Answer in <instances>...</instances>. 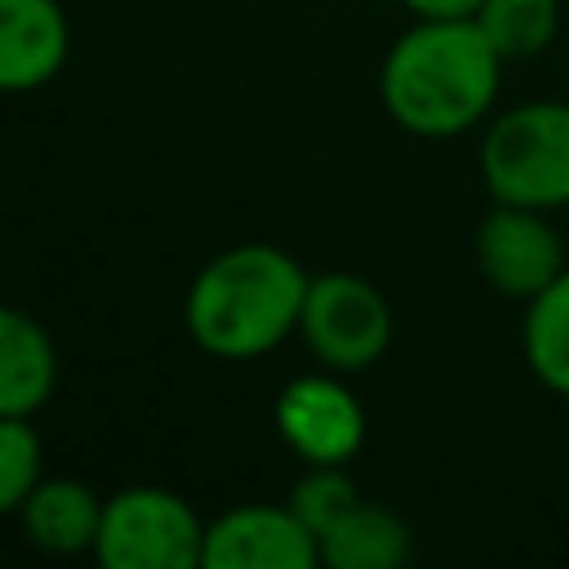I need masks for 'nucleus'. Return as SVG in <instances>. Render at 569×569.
Here are the masks:
<instances>
[{"label":"nucleus","instance_id":"obj_1","mask_svg":"<svg viewBox=\"0 0 569 569\" xmlns=\"http://www.w3.org/2000/svg\"><path fill=\"white\" fill-rule=\"evenodd\" d=\"M502 89V58L476 18H413L382 58L378 98L413 138H458L476 129Z\"/></svg>","mask_w":569,"mask_h":569},{"label":"nucleus","instance_id":"obj_2","mask_svg":"<svg viewBox=\"0 0 569 569\" xmlns=\"http://www.w3.org/2000/svg\"><path fill=\"white\" fill-rule=\"evenodd\" d=\"M307 284L311 276L280 244H231L191 276L182 298L187 333L213 360H262L289 333H298Z\"/></svg>","mask_w":569,"mask_h":569},{"label":"nucleus","instance_id":"obj_3","mask_svg":"<svg viewBox=\"0 0 569 569\" xmlns=\"http://www.w3.org/2000/svg\"><path fill=\"white\" fill-rule=\"evenodd\" d=\"M480 178L489 200L525 209L569 204V102L538 98L507 107L489 120L480 138Z\"/></svg>","mask_w":569,"mask_h":569},{"label":"nucleus","instance_id":"obj_4","mask_svg":"<svg viewBox=\"0 0 569 569\" xmlns=\"http://www.w3.org/2000/svg\"><path fill=\"white\" fill-rule=\"evenodd\" d=\"M102 569H200L204 520L164 485H124L102 502L93 542Z\"/></svg>","mask_w":569,"mask_h":569},{"label":"nucleus","instance_id":"obj_5","mask_svg":"<svg viewBox=\"0 0 569 569\" xmlns=\"http://www.w3.org/2000/svg\"><path fill=\"white\" fill-rule=\"evenodd\" d=\"M391 302L378 284L356 271H320L307 284L298 333L320 369L360 373L373 369L391 347Z\"/></svg>","mask_w":569,"mask_h":569},{"label":"nucleus","instance_id":"obj_6","mask_svg":"<svg viewBox=\"0 0 569 569\" xmlns=\"http://www.w3.org/2000/svg\"><path fill=\"white\" fill-rule=\"evenodd\" d=\"M271 418H276L284 449L293 458H302L307 467L351 462L369 431L360 396L333 369L289 378L271 405Z\"/></svg>","mask_w":569,"mask_h":569},{"label":"nucleus","instance_id":"obj_7","mask_svg":"<svg viewBox=\"0 0 569 569\" xmlns=\"http://www.w3.org/2000/svg\"><path fill=\"white\" fill-rule=\"evenodd\" d=\"M476 267L493 293L529 302L565 271V240L542 209L493 200L476 227Z\"/></svg>","mask_w":569,"mask_h":569},{"label":"nucleus","instance_id":"obj_8","mask_svg":"<svg viewBox=\"0 0 569 569\" xmlns=\"http://www.w3.org/2000/svg\"><path fill=\"white\" fill-rule=\"evenodd\" d=\"M320 542L289 502H240L204 520L200 569H316Z\"/></svg>","mask_w":569,"mask_h":569},{"label":"nucleus","instance_id":"obj_9","mask_svg":"<svg viewBox=\"0 0 569 569\" xmlns=\"http://www.w3.org/2000/svg\"><path fill=\"white\" fill-rule=\"evenodd\" d=\"M71 58V22L58 0H0V93L44 89Z\"/></svg>","mask_w":569,"mask_h":569},{"label":"nucleus","instance_id":"obj_10","mask_svg":"<svg viewBox=\"0 0 569 569\" xmlns=\"http://www.w3.org/2000/svg\"><path fill=\"white\" fill-rule=\"evenodd\" d=\"M58 387V347L22 307L0 302V418H36Z\"/></svg>","mask_w":569,"mask_h":569},{"label":"nucleus","instance_id":"obj_11","mask_svg":"<svg viewBox=\"0 0 569 569\" xmlns=\"http://www.w3.org/2000/svg\"><path fill=\"white\" fill-rule=\"evenodd\" d=\"M102 493L71 476H44L31 498L22 502L18 520L36 551L44 556H93L98 525H102Z\"/></svg>","mask_w":569,"mask_h":569},{"label":"nucleus","instance_id":"obj_12","mask_svg":"<svg viewBox=\"0 0 569 569\" xmlns=\"http://www.w3.org/2000/svg\"><path fill=\"white\" fill-rule=\"evenodd\" d=\"M409 556V525L378 502H356L333 529L320 533V565L329 569H400Z\"/></svg>","mask_w":569,"mask_h":569},{"label":"nucleus","instance_id":"obj_13","mask_svg":"<svg viewBox=\"0 0 569 569\" xmlns=\"http://www.w3.org/2000/svg\"><path fill=\"white\" fill-rule=\"evenodd\" d=\"M520 351L529 373L551 391L569 400V267L525 302L520 320Z\"/></svg>","mask_w":569,"mask_h":569},{"label":"nucleus","instance_id":"obj_14","mask_svg":"<svg viewBox=\"0 0 569 569\" xmlns=\"http://www.w3.org/2000/svg\"><path fill=\"white\" fill-rule=\"evenodd\" d=\"M476 27L498 49L502 62H520L542 53L560 31L556 0H485L476 9Z\"/></svg>","mask_w":569,"mask_h":569},{"label":"nucleus","instance_id":"obj_15","mask_svg":"<svg viewBox=\"0 0 569 569\" xmlns=\"http://www.w3.org/2000/svg\"><path fill=\"white\" fill-rule=\"evenodd\" d=\"M44 480V445L31 418H0V516H18Z\"/></svg>","mask_w":569,"mask_h":569},{"label":"nucleus","instance_id":"obj_16","mask_svg":"<svg viewBox=\"0 0 569 569\" xmlns=\"http://www.w3.org/2000/svg\"><path fill=\"white\" fill-rule=\"evenodd\" d=\"M284 502L293 507V516H298V520L316 533V542H320V533L333 529V525L360 502V489H356V480L347 476L342 462H329V467H307V471L293 480V489H289Z\"/></svg>","mask_w":569,"mask_h":569},{"label":"nucleus","instance_id":"obj_17","mask_svg":"<svg viewBox=\"0 0 569 569\" xmlns=\"http://www.w3.org/2000/svg\"><path fill=\"white\" fill-rule=\"evenodd\" d=\"M485 0H400V9H409L413 18H476Z\"/></svg>","mask_w":569,"mask_h":569}]
</instances>
